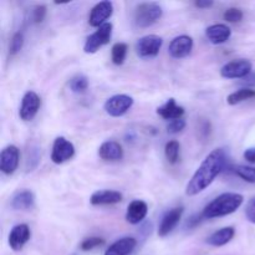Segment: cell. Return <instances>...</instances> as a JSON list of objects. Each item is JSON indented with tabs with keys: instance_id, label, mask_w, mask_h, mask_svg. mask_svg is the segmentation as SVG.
I'll return each mask as SVG.
<instances>
[{
	"instance_id": "35",
	"label": "cell",
	"mask_w": 255,
	"mask_h": 255,
	"mask_svg": "<svg viewBox=\"0 0 255 255\" xmlns=\"http://www.w3.org/2000/svg\"><path fill=\"white\" fill-rule=\"evenodd\" d=\"M202 218H203V216H202V214H201V216L191 217V218L188 219V222H187V227H188L189 229H193L194 227H197L199 223H201Z\"/></svg>"
},
{
	"instance_id": "22",
	"label": "cell",
	"mask_w": 255,
	"mask_h": 255,
	"mask_svg": "<svg viewBox=\"0 0 255 255\" xmlns=\"http://www.w3.org/2000/svg\"><path fill=\"white\" fill-rule=\"evenodd\" d=\"M35 196L31 191H20L12 197L11 199V208L15 211H29L34 207Z\"/></svg>"
},
{
	"instance_id": "5",
	"label": "cell",
	"mask_w": 255,
	"mask_h": 255,
	"mask_svg": "<svg viewBox=\"0 0 255 255\" xmlns=\"http://www.w3.org/2000/svg\"><path fill=\"white\" fill-rule=\"evenodd\" d=\"M133 106V99L128 95H114L106 100L104 110L111 117H121Z\"/></svg>"
},
{
	"instance_id": "16",
	"label": "cell",
	"mask_w": 255,
	"mask_h": 255,
	"mask_svg": "<svg viewBox=\"0 0 255 255\" xmlns=\"http://www.w3.org/2000/svg\"><path fill=\"white\" fill-rule=\"evenodd\" d=\"M137 247V241L132 237H124L106 249L104 255H131Z\"/></svg>"
},
{
	"instance_id": "9",
	"label": "cell",
	"mask_w": 255,
	"mask_h": 255,
	"mask_svg": "<svg viewBox=\"0 0 255 255\" xmlns=\"http://www.w3.org/2000/svg\"><path fill=\"white\" fill-rule=\"evenodd\" d=\"M40 106H41V100L39 95L34 91H27L21 100V106L19 110L20 119L25 122L34 120L39 112Z\"/></svg>"
},
{
	"instance_id": "10",
	"label": "cell",
	"mask_w": 255,
	"mask_h": 255,
	"mask_svg": "<svg viewBox=\"0 0 255 255\" xmlns=\"http://www.w3.org/2000/svg\"><path fill=\"white\" fill-rule=\"evenodd\" d=\"M20 152L19 148L14 144H9L5 147L0 153V169L4 174L10 176L14 173L19 167Z\"/></svg>"
},
{
	"instance_id": "26",
	"label": "cell",
	"mask_w": 255,
	"mask_h": 255,
	"mask_svg": "<svg viewBox=\"0 0 255 255\" xmlns=\"http://www.w3.org/2000/svg\"><path fill=\"white\" fill-rule=\"evenodd\" d=\"M70 90L75 94H82L89 89V80L85 75H76L69 82Z\"/></svg>"
},
{
	"instance_id": "32",
	"label": "cell",
	"mask_w": 255,
	"mask_h": 255,
	"mask_svg": "<svg viewBox=\"0 0 255 255\" xmlns=\"http://www.w3.org/2000/svg\"><path fill=\"white\" fill-rule=\"evenodd\" d=\"M46 16V6L45 5H36L31 9V21L35 24L44 21Z\"/></svg>"
},
{
	"instance_id": "6",
	"label": "cell",
	"mask_w": 255,
	"mask_h": 255,
	"mask_svg": "<svg viewBox=\"0 0 255 255\" xmlns=\"http://www.w3.org/2000/svg\"><path fill=\"white\" fill-rule=\"evenodd\" d=\"M163 39L158 35H146L136 44V52L141 59H151L158 55Z\"/></svg>"
},
{
	"instance_id": "1",
	"label": "cell",
	"mask_w": 255,
	"mask_h": 255,
	"mask_svg": "<svg viewBox=\"0 0 255 255\" xmlns=\"http://www.w3.org/2000/svg\"><path fill=\"white\" fill-rule=\"evenodd\" d=\"M227 166V153L223 148L213 149L198 167L186 187V194L197 196L206 191Z\"/></svg>"
},
{
	"instance_id": "29",
	"label": "cell",
	"mask_w": 255,
	"mask_h": 255,
	"mask_svg": "<svg viewBox=\"0 0 255 255\" xmlns=\"http://www.w3.org/2000/svg\"><path fill=\"white\" fill-rule=\"evenodd\" d=\"M105 244V239L100 238V237H90V238H86L82 241V243L80 244V248L84 252L92 251L95 248H99V247H102Z\"/></svg>"
},
{
	"instance_id": "36",
	"label": "cell",
	"mask_w": 255,
	"mask_h": 255,
	"mask_svg": "<svg viewBox=\"0 0 255 255\" xmlns=\"http://www.w3.org/2000/svg\"><path fill=\"white\" fill-rule=\"evenodd\" d=\"M243 156L248 162H251V163H255V147H251V148L246 149Z\"/></svg>"
},
{
	"instance_id": "23",
	"label": "cell",
	"mask_w": 255,
	"mask_h": 255,
	"mask_svg": "<svg viewBox=\"0 0 255 255\" xmlns=\"http://www.w3.org/2000/svg\"><path fill=\"white\" fill-rule=\"evenodd\" d=\"M255 99V90L251 89V87H244V89L237 90L236 92L229 95L227 97V102L231 106H234V105H238L241 102L248 101V100Z\"/></svg>"
},
{
	"instance_id": "15",
	"label": "cell",
	"mask_w": 255,
	"mask_h": 255,
	"mask_svg": "<svg viewBox=\"0 0 255 255\" xmlns=\"http://www.w3.org/2000/svg\"><path fill=\"white\" fill-rule=\"evenodd\" d=\"M124 196L122 193L112 189H104V191H97L90 198V203L95 207L100 206H114V204L121 203Z\"/></svg>"
},
{
	"instance_id": "4",
	"label": "cell",
	"mask_w": 255,
	"mask_h": 255,
	"mask_svg": "<svg viewBox=\"0 0 255 255\" xmlns=\"http://www.w3.org/2000/svg\"><path fill=\"white\" fill-rule=\"evenodd\" d=\"M112 37V24L106 22L102 26L97 27L94 34L90 35L86 39L84 45V51L86 54H95L99 51L102 46L107 45Z\"/></svg>"
},
{
	"instance_id": "11",
	"label": "cell",
	"mask_w": 255,
	"mask_h": 255,
	"mask_svg": "<svg viewBox=\"0 0 255 255\" xmlns=\"http://www.w3.org/2000/svg\"><path fill=\"white\" fill-rule=\"evenodd\" d=\"M193 39L188 35H179L171 41L168 52L173 59H184L193 50Z\"/></svg>"
},
{
	"instance_id": "24",
	"label": "cell",
	"mask_w": 255,
	"mask_h": 255,
	"mask_svg": "<svg viewBox=\"0 0 255 255\" xmlns=\"http://www.w3.org/2000/svg\"><path fill=\"white\" fill-rule=\"evenodd\" d=\"M128 46L125 42H116L111 49V59L115 65H122L126 60Z\"/></svg>"
},
{
	"instance_id": "13",
	"label": "cell",
	"mask_w": 255,
	"mask_h": 255,
	"mask_svg": "<svg viewBox=\"0 0 255 255\" xmlns=\"http://www.w3.org/2000/svg\"><path fill=\"white\" fill-rule=\"evenodd\" d=\"M112 12H114V4L111 1L97 2L90 12L89 24L94 27L102 26L106 24V20L111 17Z\"/></svg>"
},
{
	"instance_id": "12",
	"label": "cell",
	"mask_w": 255,
	"mask_h": 255,
	"mask_svg": "<svg viewBox=\"0 0 255 255\" xmlns=\"http://www.w3.org/2000/svg\"><path fill=\"white\" fill-rule=\"evenodd\" d=\"M183 207H176V208L169 209L168 212L164 213V216L162 217L161 223L158 227V236L164 238V237L168 236L172 231L177 227V224L181 221L182 216H183Z\"/></svg>"
},
{
	"instance_id": "25",
	"label": "cell",
	"mask_w": 255,
	"mask_h": 255,
	"mask_svg": "<svg viewBox=\"0 0 255 255\" xmlns=\"http://www.w3.org/2000/svg\"><path fill=\"white\" fill-rule=\"evenodd\" d=\"M179 152H181V144L178 141H169L164 147V154L167 161L171 164H176L179 159Z\"/></svg>"
},
{
	"instance_id": "18",
	"label": "cell",
	"mask_w": 255,
	"mask_h": 255,
	"mask_svg": "<svg viewBox=\"0 0 255 255\" xmlns=\"http://www.w3.org/2000/svg\"><path fill=\"white\" fill-rule=\"evenodd\" d=\"M99 156L104 161H121L124 158V148L116 141H106L100 146Z\"/></svg>"
},
{
	"instance_id": "33",
	"label": "cell",
	"mask_w": 255,
	"mask_h": 255,
	"mask_svg": "<svg viewBox=\"0 0 255 255\" xmlns=\"http://www.w3.org/2000/svg\"><path fill=\"white\" fill-rule=\"evenodd\" d=\"M184 127H186V120L184 119L173 120V121H169L168 126H167V131H168V133L176 134V133H179L181 131H183Z\"/></svg>"
},
{
	"instance_id": "14",
	"label": "cell",
	"mask_w": 255,
	"mask_h": 255,
	"mask_svg": "<svg viewBox=\"0 0 255 255\" xmlns=\"http://www.w3.org/2000/svg\"><path fill=\"white\" fill-rule=\"evenodd\" d=\"M31 238V232L27 224H17L9 233V247L14 252H20Z\"/></svg>"
},
{
	"instance_id": "2",
	"label": "cell",
	"mask_w": 255,
	"mask_h": 255,
	"mask_svg": "<svg viewBox=\"0 0 255 255\" xmlns=\"http://www.w3.org/2000/svg\"><path fill=\"white\" fill-rule=\"evenodd\" d=\"M244 202V197L234 192L222 193L214 198L202 212V216L206 219H214L219 217H226L234 213L241 208Z\"/></svg>"
},
{
	"instance_id": "19",
	"label": "cell",
	"mask_w": 255,
	"mask_h": 255,
	"mask_svg": "<svg viewBox=\"0 0 255 255\" xmlns=\"http://www.w3.org/2000/svg\"><path fill=\"white\" fill-rule=\"evenodd\" d=\"M206 35L212 44L221 45L224 44L227 40H229L232 35V30L226 24H213L207 27Z\"/></svg>"
},
{
	"instance_id": "21",
	"label": "cell",
	"mask_w": 255,
	"mask_h": 255,
	"mask_svg": "<svg viewBox=\"0 0 255 255\" xmlns=\"http://www.w3.org/2000/svg\"><path fill=\"white\" fill-rule=\"evenodd\" d=\"M234 236H236V231H234L233 227H224V228H221L212 233L207 238V244L219 248V247L228 244L234 238Z\"/></svg>"
},
{
	"instance_id": "28",
	"label": "cell",
	"mask_w": 255,
	"mask_h": 255,
	"mask_svg": "<svg viewBox=\"0 0 255 255\" xmlns=\"http://www.w3.org/2000/svg\"><path fill=\"white\" fill-rule=\"evenodd\" d=\"M24 46V35L21 32H15L11 37V41L9 45V54L10 56H14L17 52H20V50Z\"/></svg>"
},
{
	"instance_id": "37",
	"label": "cell",
	"mask_w": 255,
	"mask_h": 255,
	"mask_svg": "<svg viewBox=\"0 0 255 255\" xmlns=\"http://www.w3.org/2000/svg\"><path fill=\"white\" fill-rule=\"evenodd\" d=\"M213 4L214 2L212 0H199V1L194 2V5L199 9H208V7L213 6Z\"/></svg>"
},
{
	"instance_id": "34",
	"label": "cell",
	"mask_w": 255,
	"mask_h": 255,
	"mask_svg": "<svg viewBox=\"0 0 255 255\" xmlns=\"http://www.w3.org/2000/svg\"><path fill=\"white\" fill-rule=\"evenodd\" d=\"M246 217L251 223L255 224V197L249 201L246 208Z\"/></svg>"
},
{
	"instance_id": "38",
	"label": "cell",
	"mask_w": 255,
	"mask_h": 255,
	"mask_svg": "<svg viewBox=\"0 0 255 255\" xmlns=\"http://www.w3.org/2000/svg\"><path fill=\"white\" fill-rule=\"evenodd\" d=\"M243 80H244L243 84L249 85V86H252V85H255V74H251V75H248V76L244 77Z\"/></svg>"
},
{
	"instance_id": "3",
	"label": "cell",
	"mask_w": 255,
	"mask_h": 255,
	"mask_svg": "<svg viewBox=\"0 0 255 255\" xmlns=\"http://www.w3.org/2000/svg\"><path fill=\"white\" fill-rule=\"evenodd\" d=\"M163 10L157 2H141L134 10V24L138 27H148L162 17Z\"/></svg>"
},
{
	"instance_id": "8",
	"label": "cell",
	"mask_w": 255,
	"mask_h": 255,
	"mask_svg": "<svg viewBox=\"0 0 255 255\" xmlns=\"http://www.w3.org/2000/svg\"><path fill=\"white\" fill-rule=\"evenodd\" d=\"M75 156V146L65 137H57L52 144L51 161L55 164H62Z\"/></svg>"
},
{
	"instance_id": "7",
	"label": "cell",
	"mask_w": 255,
	"mask_h": 255,
	"mask_svg": "<svg viewBox=\"0 0 255 255\" xmlns=\"http://www.w3.org/2000/svg\"><path fill=\"white\" fill-rule=\"evenodd\" d=\"M253 64L247 59L229 61L221 69V75L224 79H244L252 74Z\"/></svg>"
},
{
	"instance_id": "20",
	"label": "cell",
	"mask_w": 255,
	"mask_h": 255,
	"mask_svg": "<svg viewBox=\"0 0 255 255\" xmlns=\"http://www.w3.org/2000/svg\"><path fill=\"white\" fill-rule=\"evenodd\" d=\"M157 115L164 120H171V121H173V120L183 119L184 109L182 106H179V105H177L176 100L169 99L166 104H163L162 106H159L157 109Z\"/></svg>"
},
{
	"instance_id": "27",
	"label": "cell",
	"mask_w": 255,
	"mask_h": 255,
	"mask_svg": "<svg viewBox=\"0 0 255 255\" xmlns=\"http://www.w3.org/2000/svg\"><path fill=\"white\" fill-rule=\"evenodd\" d=\"M237 176L248 183H255V167L238 166L234 169Z\"/></svg>"
},
{
	"instance_id": "17",
	"label": "cell",
	"mask_w": 255,
	"mask_h": 255,
	"mask_svg": "<svg viewBox=\"0 0 255 255\" xmlns=\"http://www.w3.org/2000/svg\"><path fill=\"white\" fill-rule=\"evenodd\" d=\"M148 213V206L141 199L132 201L127 207L126 219L129 224H139Z\"/></svg>"
},
{
	"instance_id": "30",
	"label": "cell",
	"mask_w": 255,
	"mask_h": 255,
	"mask_svg": "<svg viewBox=\"0 0 255 255\" xmlns=\"http://www.w3.org/2000/svg\"><path fill=\"white\" fill-rule=\"evenodd\" d=\"M40 161V149L39 147H31L27 151V159H26V169L32 171L37 166Z\"/></svg>"
},
{
	"instance_id": "31",
	"label": "cell",
	"mask_w": 255,
	"mask_h": 255,
	"mask_svg": "<svg viewBox=\"0 0 255 255\" xmlns=\"http://www.w3.org/2000/svg\"><path fill=\"white\" fill-rule=\"evenodd\" d=\"M243 11L239 7H229V9L226 10L223 15L224 20L228 22H239L243 20Z\"/></svg>"
}]
</instances>
